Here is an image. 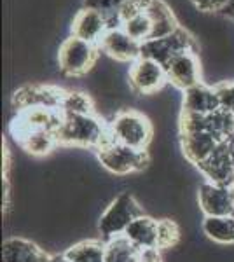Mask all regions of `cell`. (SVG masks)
Listing matches in <instances>:
<instances>
[{
    "label": "cell",
    "mask_w": 234,
    "mask_h": 262,
    "mask_svg": "<svg viewBox=\"0 0 234 262\" xmlns=\"http://www.w3.org/2000/svg\"><path fill=\"white\" fill-rule=\"evenodd\" d=\"M109 122L98 114L88 116H63L61 128L58 131L59 147H75V149L98 150L105 142L110 140Z\"/></svg>",
    "instance_id": "cell-1"
},
{
    "label": "cell",
    "mask_w": 234,
    "mask_h": 262,
    "mask_svg": "<svg viewBox=\"0 0 234 262\" xmlns=\"http://www.w3.org/2000/svg\"><path fill=\"white\" fill-rule=\"evenodd\" d=\"M109 126L114 140L138 150H147L154 135V128L148 117L135 108L116 111Z\"/></svg>",
    "instance_id": "cell-2"
},
{
    "label": "cell",
    "mask_w": 234,
    "mask_h": 262,
    "mask_svg": "<svg viewBox=\"0 0 234 262\" xmlns=\"http://www.w3.org/2000/svg\"><path fill=\"white\" fill-rule=\"evenodd\" d=\"M143 213V208L135 200L131 192H121L109 203V206L103 210L98 221V232L100 239L107 242L116 236H122L130 224Z\"/></svg>",
    "instance_id": "cell-3"
},
{
    "label": "cell",
    "mask_w": 234,
    "mask_h": 262,
    "mask_svg": "<svg viewBox=\"0 0 234 262\" xmlns=\"http://www.w3.org/2000/svg\"><path fill=\"white\" fill-rule=\"evenodd\" d=\"M96 154L101 168L116 177H126L131 173L143 171L148 164L147 150L127 147L124 143L116 142L112 137L96 150Z\"/></svg>",
    "instance_id": "cell-4"
},
{
    "label": "cell",
    "mask_w": 234,
    "mask_h": 262,
    "mask_svg": "<svg viewBox=\"0 0 234 262\" xmlns=\"http://www.w3.org/2000/svg\"><path fill=\"white\" fill-rule=\"evenodd\" d=\"M100 56V46L69 35L59 44L58 65L67 77H82L95 67Z\"/></svg>",
    "instance_id": "cell-5"
},
{
    "label": "cell",
    "mask_w": 234,
    "mask_h": 262,
    "mask_svg": "<svg viewBox=\"0 0 234 262\" xmlns=\"http://www.w3.org/2000/svg\"><path fill=\"white\" fill-rule=\"evenodd\" d=\"M127 82H130L133 93L147 96L156 95L157 91L163 90L164 84H168V77H166V70L161 63L140 56L137 61L130 65Z\"/></svg>",
    "instance_id": "cell-6"
},
{
    "label": "cell",
    "mask_w": 234,
    "mask_h": 262,
    "mask_svg": "<svg viewBox=\"0 0 234 262\" xmlns=\"http://www.w3.org/2000/svg\"><path fill=\"white\" fill-rule=\"evenodd\" d=\"M196 49L194 39L185 28H178L168 37L163 39H148L142 44V51H140V56L148 58V60H154L161 65H166L172 58H175L177 54L185 53V51Z\"/></svg>",
    "instance_id": "cell-7"
},
{
    "label": "cell",
    "mask_w": 234,
    "mask_h": 262,
    "mask_svg": "<svg viewBox=\"0 0 234 262\" xmlns=\"http://www.w3.org/2000/svg\"><path fill=\"white\" fill-rule=\"evenodd\" d=\"M65 90L51 84H27L21 86L12 96V105L16 111H27V108H51L59 111L61 107Z\"/></svg>",
    "instance_id": "cell-8"
},
{
    "label": "cell",
    "mask_w": 234,
    "mask_h": 262,
    "mask_svg": "<svg viewBox=\"0 0 234 262\" xmlns=\"http://www.w3.org/2000/svg\"><path fill=\"white\" fill-rule=\"evenodd\" d=\"M168 84L175 86L184 93L189 88L201 82V61L196 54V49L177 54L164 65Z\"/></svg>",
    "instance_id": "cell-9"
},
{
    "label": "cell",
    "mask_w": 234,
    "mask_h": 262,
    "mask_svg": "<svg viewBox=\"0 0 234 262\" xmlns=\"http://www.w3.org/2000/svg\"><path fill=\"white\" fill-rule=\"evenodd\" d=\"M198 205L205 217L234 215V194L229 185L205 180L198 189Z\"/></svg>",
    "instance_id": "cell-10"
},
{
    "label": "cell",
    "mask_w": 234,
    "mask_h": 262,
    "mask_svg": "<svg viewBox=\"0 0 234 262\" xmlns=\"http://www.w3.org/2000/svg\"><path fill=\"white\" fill-rule=\"evenodd\" d=\"M63 122V114L59 111H51V108H27V111H19L18 117L14 119L12 124V133L14 137L23 135L27 131L35 129H48L54 131L58 135L59 128Z\"/></svg>",
    "instance_id": "cell-11"
},
{
    "label": "cell",
    "mask_w": 234,
    "mask_h": 262,
    "mask_svg": "<svg viewBox=\"0 0 234 262\" xmlns=\"http://www.w3.org/2000/svg\"><path fill=\"white\" fill-rule=\"evenodd\" d=\"M100 51H103L107 56L121 63H133L140 58L142 44L130 37L122 28H112L105 33V37L100 40Z\"/></svg>",
    "instance_id": "cell-12"
},
{
    "label": "cell",
    "mask_w": 234,
    "mask_h": 262,
    "mask_svg": "<svg viewBox=\"0 0 234 262\" xmlns=\"http://www.w3.org/2000/svg\"><path fill=\"white\" fill-rule=\"evenodd\" d=\"M109 30L110 28L105 16L95 9H88V7H82L75 12L70 25V35L93 42V44H100V40Z\"/></svg>",
    "instance_id": "cell-13"
},
{
    "label": "cell",
    "mask_w": 234,
    "mask_h": 262,
    "mask_svg": "<svg viewBox=\"0 0 234 262\" xmlns=\"http://www.w3.org/2000/svg\"><path fill=\"white\" fill-rule=\"evenodd\" d=\"M220 111V101L215 86L206 82H199L184 91L182 98V112L196 114V116H210Z\"/></svg>",
    "instance_id": "cell-14"
},
{
    "label": "cell",
    "mask_w": 234,
    "mask_h": 262,
    "mask_svg": "<svg viewBox=\"0 0 234 262\" xmlns=\"http://www.w3.org/2000/svg\"><path fill=\"white\" fill-rule=\"evenodd\" d=\"M219 138L208 131H193V133H180V145L185 159L190 164L199 166L217 150L220 145Z\"/></svg>",
    "instance_id": "cell-15"
},
{
    "label": "cell",
    "mask_w": 234,
    "mask_h": 262,
    "mask_svg": "<svg viewBox=\"0 0 234 262\" xmlns=\"http://www.w3.org/2000/svg\"><path fill=\"white\" fill-rule=\"evenodd\" d=\"M199 173L205 177L206 182L219 185H229L234 179V163L231 159L227 147L222 142L214 154L198 166Z\"/></svg>",
    "instance_id": "cell-16"
},
{
    "label": "cell",
    "mask_w": 234,
    "mask_h": 262,
    "mask_svg": "<svg viewBox=\"0 0 234 262\" xmlns=\"http://www.w3.org/2000/svg\"><path fill=\"white\" fill-rule=\"evenodd\" d=\"M49 253L32 239L11 236L2 243V262H48Z\"/></svg>",
    "instance_id": "cell-17"
},
{
    "label": "cell",
    "mask_w": 234,
    "mask_h": 262,
    "mask_svg": "<svg viewBox=\"0 0 234 262\" xmlns=\"http://www.w3.org/2000/svg\"><path fill=\"white\" fill-rule=\"evenodd\" d=\"M157 227H159V221L147 213H142L130 224L122 236H126L140 250L157 248Z\"/></svg>",
    "instance_id": "cell-18"
},
{
    "label": "cell",
    "mask_w": 234,
    "mask_h": 262,
    "mask_svg": "<svg viewBox=\"0 0 234 262\" xmlns=\"http://www.w3.org/2000/svg\"><path fill=\"white\" fill-rule=\"evenodd\" d=\"M145 11L152 21L151 39H163V37L172 35L173 32L180 28L175 18V12L169 9V6L164 4L163 0H152Z\"/></svg>",
    "instance_id": "cell-19"
},
{
    "label": "cell",
    "mask_w": 234,
    "mask_h": 262,
    "mask_svg": "<svg viewBox=\"0 0 234 262\" xmlns=\"http://www.w3.org/2000/svg\"><path fill=\"white\" fill-rule=\"evenodd\" d=\"M16 140H18L21 149L27 150L32 156H37V158L48 156L56 147H59L58 135L54 131H48V129L27 131L23 135H18Z\"/></svg>",
    "instance_id": "cell-20"
},
{
    "label": "cell",
    "mask_w": 234,
    "mask_h": 262,
    "mask_svg": "<svg viewBox=\"0 0 234 262\" xmlns=\"http://www.w3.org/2000/svg\"><path fill=\"white\" fill-rule=\"evenodd\" d=\"M205 236L219 245H234V215L205 217L201 222Z\"/></svg>",
    "instance_id": "cell-21"
},
{
    "label": "cell",
    "mask_w": 234,
    "mask_h": 262,
    "mask_svg": "<svg viewBox=\"0 0 234 262\" xmlns=\"http://www.w3.org/2000/svg\"><path fill=\"white\" fill-rule=\"evenodd\" d=\"M142 250L126 236H116L105 242V262H140Z\"/></svg>",
    "instance_id": "cell-22"
},
{
    "label": "cell",
    "mask_w": 234,
    "mask_h": 262,
    "mask_svg": "<svg viewBox=\"0 0 234 262\" xmlns=\"http://www.w3.org/2000/svg\"><path fill=\"white\" fill-rule=\"evenodd\" d=\"M65 255L72 262H105L103 239H82L67 248Z\"/></svg>",
    "instance_id": "cell-23"
},
{
    "label": "cell",
    "mask_w": 234,
    "mask_h": 262,
    "mask_svg": "<svg viewBox=\"0 0 234 262\" xmlns=\"http://www.w3.org/2000/svg\"><path fill=\"white\" fill-rule=\"evenodd\" d=\"M59 112L65 117L88 116V114H96V108H95V101H93L91 95H88V93H84V91H79V90H70V91H65Z\"/></svg>",
    "instance_id": "cell-24"
},
{
    "label": "cell",
    "mask_w": 234,
    "mask_h": 262,
    "mask_svg": "<svg viewBox=\"0 0 234 262\" xmlns=\"http://www.w3.org/2000/svg\"><path fill=\"white\" fill-rule=\"evenodd\" d=\"M126 0H84L82 7L88 9H95L105 16L109 23V28H121V18H119V11H121L122 4Z\"/></svg>",
    "instance_id": "cell-25"
},
{
    "label": "cell",
    "mask_w": 234,
    "mask_h": 262,
    "mask_svg": "<svg viewBox=\"0 0 234 262\" xmlns=\"http://www.w3.org/2000/svg\"><path fill=\"white\" fill-rule=\"evenodd\" d=\"M121 28L130 37H133L135 40H138L140 44H143V42L151 39V35H152V21H151V16L147 14V11H143V12H140V14L133 16L131 19L124 21Z\"/></svg>",
    "instance_id": "cell-26"
},
{
    "label": "cell",
    "mask_w": 234,
    "mask_h": 262,
    "mask_svg": "<svg viewBox=\"0 0 234 262\" xmlns=\"http://www.w3.org/2000/svg\"><path fill=\"white\" fill-rule=\"evenodd\" d=\"M180 239V229L177 222L172 219H161L159 227H157V248L159 250H168L175 247Z\"/></svg>",
    "instance_id": "cell-27"
},
{
    "label": "cell",
    "mask_w": 234,
    "mask_h": 262,
    "mask_svg": "<svg viewBox=\"0 0 234 262\" xmlns=\"http://www.w3.org/2000/svg\"><path fill=\"white\" fill-rule=\"evenodd\" d=\"M215 90L219 95L220 108L234 116V81H222L215 84Z\"/></svg>",
    "instance_id": "cell-28"
},
{
    "label": "cell",
    "mask_w": 234,
    "mask_h": 262,
    "mask_svg": "<svg viewBox=\"0 0 234 262\" xmlns=\"http://www.w3.org/2000/svg\"><path fill=\"white\" fill-rule=\"evenodd\" d=\"M190 2L201 12H220L222 14L229 0H190Z\"/></svg>",
    "instance_id": "cell-29"
},
{
    "label": "cell",
    "mask_w": 234,
    "mask_h": 262,
    "mask_svg": "<svg viewBox=\"0 0 234 262\" xmlns=\"http://www.w3.org/2000/svg\"><path fill=\"white\" fill-rule=\"evenodd\" d=\"M161 250L159 248H148V250H142L140 255V262H161Z\"/></svg>",
    "instance_id": "cell-30"
},
{
    "label": "cell",
    "mask_w": 234,
    "mask_h": 262,
    "mask_svg": "<svg viewBox=\"0 0 234 262\" xmlns=\"http://www.w3.org/2000/svg\"><path fill=\"white\" fill-rule=\"evenodd\" d=\"M222 16H225V18H229V19L234 21V0H229V2H227L225 9L222 11Z\"/></svg>",
    "instance_id": "cell-31"
},
{
    "label": "cell",
    "mask_w": 234,
    "mask_h": 262,
    "mask_svg": "<svg viewBox=\"0 0 234 262\" xmlns=\"http://www.w3.org/2000/svg\"><path fill=\"white\" fill-rule=\"evenodd\" d=\"M224 143H225V147H227L229 154H231V159H232V163H234V133L229 135V137L224 140Z\"/></svg>",
    "instance_id": "cell-32"
},
{
    "label": "cell",
    "mask_w": 234,
    "mask_h": 262,
    "mask_svg": "<svg viewBox=\"0 0 234 262\" xmlns=\"http://www.w3.org/2000/svg\"><path fill=\"white\" fill-rule=\"evenodd\" d=\"M48 262H72L65 253H54V255H49Z\"/></svg>",
    "instance_id": "cell-33"
},
{
    "label": "cell",
    "mask_w": 234,
    "mask_h": 262,
    "mask_svg": "<svg viewBox=\"0 0 234 262\" xmlns=\"http://www.w3.org/2000/svg\"><path fill=\"white\" fill-rule=\"evenodd\" d=\"M229 187H231V191H232V194H234V179H232L231 184H229Z\"/></svg>",
    "instance_id": "cell-34"
}]
</instances>
